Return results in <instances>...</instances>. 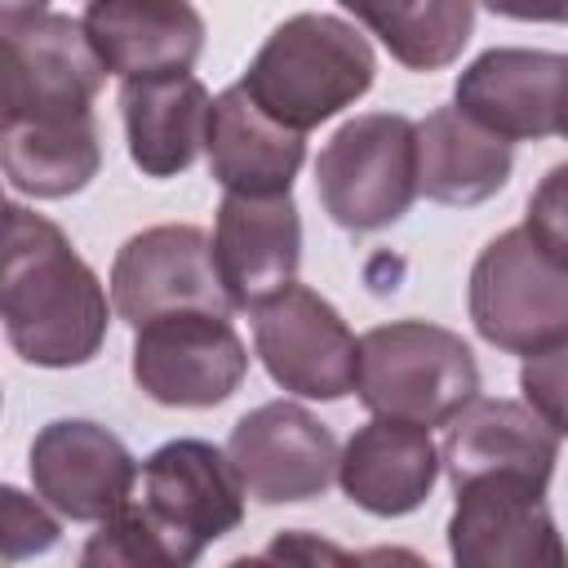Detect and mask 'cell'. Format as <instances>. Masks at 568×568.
I'll return each mask as SVG.
<instances>
[{
  "mask_svg": "<svg viewBox=\"0 0 568 568\" xmlns=\"http://www.w3.org/2000/svg\"><path fill=\"white\" fill-rule=\"evenodd\" d=\"M355 395L373 417L430 430L479 399V364L462 333L426 320H390L359 337Z\"/></svg>",
  "mask_w": 568,
  "mask_h": 568,
  "instance_id": "3957f363",
  "label": "cell"
},
{
  "mask_svg": "<svg viewBox=\"0 0 568 568\" xmlns=\"http://www.w3.org/2000/svg\"><path fill=\"white\" fill-rule=\"evenodd\" d=\"M253 351L288 395L342 399L355 390L359 342L337 306L306 284H288L253 311Z\"/></svg>",
  "mask_w": 568,
  "mask_h": 568,
  "instance_id": "ba28073f",
  "label": "cell"
},
{
  "mask_svg": "<svg viewBox=\"0 0 568 568\" xmlns=\"http://www.w3.org/2000/svg\"><path fill=\"white\" fill-rule=\"evenodd\" d=\"M204 155L226 195H293L306 138L275 124L240 84H231L213 98Z\"/></svg>",
  "mask_w": 568,
  "mask_h": 568,
  "instance_id": "d6986e66",
  "label": "cell"
},
{
  "mask_svg": "<svg viewBox=\"0 0 568 568\" xmlns=\"http://www.w3.org/2000/svg\"><path fill=\"white\" fill-rule=\"evenodd\" d=\"M226 568H364L359 555H351L346 546L306 532V528H284L266 541L262 555H235Z\"/></svg>",
  "mask_w": 568,
  "mask_h": 568,
  "instance_id": "d4e9b609",
  "label": "cell"
},
{
  "mask_svg": "<svg viewBox=\"0 0 568 568\" xmlns=\"http://www.w3.org/2000/svg\"><path fill=\"white\" fill-rule=\"evenodd\" d=\"M120 115L129 160L146 178H178L200 160L209 142L213 98L195 75L133 80L120 84Z\"/></svg>",
  "mask_w": 568,
  "mask_h": 568,
  "instance_id": "ffe728a7",
  "label": "cell"
},
{
  "mask_svg": "<svg viewBox=\"0 0 568 568\" xmlns=\"http://www.w3.org/2000/svg\"><path fill=\"white\" fill-rule=\"evenodd\" d=\"M439 462L453 493L488 475H515L546 488L559 462V435L524 399L479 395L444 426Z\"/></svg>",
  "mask_w": 568,
  "mask_h": 568,
  "instance_id": "e0dca14e",
  "label": "cell"
},
{
  "mask_svg": "<svg viewBox=\"0 0 568 568\" xmlns=\"http://www.w3.org/2000/svg\"><path fill=\"white\" fill-rule=\"evenodd\" d=\"M448 555L453 568H568V546L546 506V488L515 475H488L457 488Z\"/></svg>",
  "mask_w": 568,
  "mask_h": 568,
  "instance_id": "30bf717a",
  "label": "cell"
},
{
  "mask_svg": "<svg viewBox=\"0 0 568 568\" xmlns=\"http://www.w3.org/2000/svg\"><path fill=\"white\" fill-rule=\"evenodd\" d=\"M0 506H4V559L9 564L27 559V555H44V550H53L62 541L58 519L40 501H31L27 493L4 488L0 493Z\"/></svg>",
  "mask_w": 568,
  "mask_h": 568,
  "instance_id": "83f0119b",
  "label": "cell"
},
{
  "mask_svg": "<svg viewBox=\"0 0 568 568\" xmlns=\"http://www.w3.org/2000/svg\"><path fill=\"white\" fill-rule=\"evenodd\" d=\"M111 306L133 333L182 311H235L213 262V240L191 222L146 226L120 244L111 262Z\"/></svg>",
  "mask_w": 568,
  "mask_h": 568,
  "instance_id": "52a82bcc",
  "label": "cell"
},
{
  "mask_svg": "<svg viewBox=\"0 0 568 568\" xmlns=\"http://www.w3.org/2000/svg\"><path fill=\"white\" fill-rule=\"evenodd\" d=\"M524 226H528V235L555 262L568 266V160H559L555 169H546V178L532 186Z\"/></svg>",
  "mask_w": 568,
  "mask_h": 568,
  "instance_id": "4316f807",
  "label": "cell"
},
{
  "mask_svg": "<svg viewBox=\"0 0 568 568\" xmlns=\"http://www.w3.org/2000/svg\"><path fill=\"white\" fill-rule=\"evenodd\" d=\"M27 466L36 497L71 524H106L133 501L142 479L124 439L84 417H58L40 426Z\"/></svg>",
  "mask_w": 568,
  "mask_h": 568,
  "instance_id": "5bb4252c",
  "label": "cell"
},
{
  "mask_svg": "<svg viewBox=\"0 0 568 568\" xmlns=\"http://www.w3.org/2000/svg\"><path fill=\"white\" fill-rule=\"evenodd\" d=\"M355 27H368L395 62L408 71H439L448 67L475 27V4L466 0H426V4H346Z\"/></svg>",
  "mask_w": 568,
  "mask_h": 568,
  "instance_id": "603a6c76",
  "label": "cell"
},
{
  "mask_svg": "<svg viewBox=\"0 0 568 568\" xmlns=\"http://www.w3.org/2000/svg\"><path fill=\"white\" fill-rule=\"evenodd\" d=\"M248 351L226 315L182 311L133 333V382L164 408H213L240 390Z\"/></svg>",
  "mask_w": 568,
  "mask_h": 568,
  "instance_id": "9c48e42d",
  "label": "cell"
},
{
  "mask_svg": "<svg viewBox=\"0 0 568 568\" xmlns=\"http://www.w3.org/2000/svg\"><path fill=\"white\" fill-rule=\"evenodd\" d=\"M226 457L253 501L288 506L324 497V488L337 479L342 448L315 413L293 399H271L231 426Z\"/></svg>",
  "mask_w": 568,
  "mask_h": 568,
  "instance_id": "8fae6325",
  "label": "cell"
},
{
  "mask_svg": "<svg viewBox=\"0 0 568 568\" xmlns=\"http://www.w3.org/2000/svg\"><path fill=\"white\" fill-rule=\"evenodd\" d=\"M315 195L346 231L395 226L417 191V124L399 111L351 115L315 160Z\"/></svg>",
  "mask_w": 568,
  "mask_h": 568,
  "instance_id": "8992f818",
  "label": "cell"
},
{
  "mask_svg": "<svg viewBox=\"0 0 568 568\" xmlns=\"http://www.w3.org/2000/svg\"><path fill=\"white\" fill-rule=\"evenodd\" d=\"M453 106L506 142L568 138V53L488 49L457 75Z\"/></svg>",
  "mask_w": 568,
  "mask_h": 568,
  "instance_id": "7c38bea8",
  "label": "cell"
},
{
  "mask_svg": "<svg viewBox=\"0 0 568 568\" xmlns=\"http://www.w3.org/2000/svg\"><path fill=\"white\" fill-rule=\"evenodd\" d=\"M0 320L13 355L36 368L89 364L111 324L98 271L71 248L58 222L27 204H4Z\"/></svg>",
  "mask_w": 568,
  "mask_h": 568,
  "instance_id": "6da1fadb",
  "label": "cell"
},
{
  "mask_svg": "<svg viewBox=\"0 0 568 568\" xmlns=\"http://www.w3.org/2000/svg\"><path fill=\"white\" fill-rule=\"evenodd\" d=\"M80 22L102 71L120 84L191 75L204 49V18L182 0H93Z\"/></svg>",
  "mask_w": 568,
  "mask_h": 568,
  "instance_id": "2e32d148",
  "label": "cell"
},
{
  "mask_svg": "<svg viewBox=\"0 0 568 568\" xmlns=\"http://www.w3.org/2000/svg\"><path fill=\"white\" fill-rule=\"evenodd\" d=\"M377 58L346 13H293L253 53L240 89L284 129L311 133L373 89Z\"/></svg>",
  "mask_w": 568,
  "mask_h": 568,
  "instance_id": "7a4b0ae2",
  "label": "cell"
},
{
  "mask_svg": "<svg viewBox=\"0 0 568 568\" xmlns=\"http://www.w3.org/2000/svg\"><path fill=\"white\" fill-rule=\"evenodd\" d=\"M191 564L195 555L182 541H173L138 501H129L120 515L98 524L75 568H191Z\"/></svg>",
  "mask_w": 568,
  "mask_h": 568,
  "instance_id": "cb8c5ba5",
  "label": "cell"
},
{
  "mask_svg": "<svg viewBox=\"0 0 568 568\" xmlns=\"http://www.w3.org/2000/svg\"><path fill=\"white\" fill-rule=\"evenodd\" d=\"M439 470L444 462H439L430 430L390 422V417L364 422L337 457V484L346 501H355L359 510L377 519L413 515L430 497Z\"/></svg>",
  "mask_w": 568,
  "mask_h": 568,
  "instance_id": "ac0fdd59",
  "label": "cell"
},
{
  "mask_svg": "<svg viewBox=\"0 0 568 568\" xmlns=\"http://www.w3.org/2000/svg\"><path fill=\"white\" fill-rule=\"evenodd\" d=\"M142 493L133 497L173 541L195 559L244 519V484L226 448L209 439H169L142 462Z\"/></svg>",
  "mask_w": 568,
  "mask_h": 568,
  "instance_id": "4fadbf2b",
  "label": "cell"
},
{
  "mask_svg": "<svg viewBox=\"0 0 568 568\" xmlns=\"http://www.w3.org/2000/svg\"><path fill=\"white\" fill-rule=\"evenodd\" d=\"M359 564H364V568H435L430 559H422V555L408 550V546H373V550L359 555Z\"/></svg>",
  "mask_w": 568,
  "mask_h": 568,
  "instance_id": "f1b7e54d",
  "label": "cell"
},
{
  "mask_svg": "<svg viewBox=\"0 0 568 568\" xmlns=\"http://www.w3.org/2000/svg\"><path fill=\"white\" fill-rule=\"evenodd\" d=\"M475 333L506 355H541L568 342V266L555 262L528 226L484 244L466 288Z\"/></svg>",
  "mask_w": 568,
  "mask_h": 568,
  "instance_id": "5b68a950",
  "label": "cell"
},
{
  "mask_svg": "<svg viewBox=\"0 0 568 568\" xmlns=\"http://www.w3.org/2000/svg\"><path fill=\"white\" fill-rule=\"evenodd\" d=\"M213 262L235 311H257L297 284L302 217L293 195H226L213 222Z\"/></svg>",
  "mask_w": 568,
  "mask_h": 568,
  "instance_id": "9a60e30c",
  "label": "cell"
},
{
  "mask_svg": "<svg viewBox=\"0 0 568 568\" xmlns=\"http://www.w3.org/2000/svg\"><path fill=\"white\" fill-rule=\"evenodd\" d=\"M102 80L80 18L49 4H0V124L93 115Z\"/></svg>",
  "mask_w": 568,
  "mask_h": 568,
  "instance_id": "277c9868",
  "label": "cell"
},
{
  "mask_svg": "<svg viewBox=\"0 0 568 568\" xmlns=\"http://www.w3.org/2000/svg\"><path fill=\"white\" fill-rule=\"evenodd\" d=\"M519 390L524 404L559 435L568 439V342L541 355H528L519 368Z\"/></svg>",
  "mask_w": 568,
  "mask_h": 568,
  "instance_id": "484cf974",
  "label": "cell"
},
{
  "mask_svg": "<svg viewBox=\"0 0 568 568\" xmlns=\"http://www.w3.org/2000/svg\"><path fill=\"white\" fill-rule=\"evenodd\" d=\"M0 164L13 191L36 200H67L84 191L102 169L98 124L93 115L0 124Z\"/></svg>",
  "mask_w": 568,
  "mask_h": 568,
  "instance_id": "7402d4cb",
  "label": "cell"
},
{
  "mask_svg": "<svg viewBox=\"0 0 568 568\" xmlns=\"http://www.w3.org/2000/svg\"><path fill=\"white\" fill-rule=\"evenodd\" d=\"M515 151L506 138L479 129L457 106H435L417 120V191L448 209L493 200L510 182Z\"/></svg>",
  "mask_w": 568,
  "mask_h": 568,
  "instance_id": "44dd1931",
  "label": "cell"
}]
</instances>
